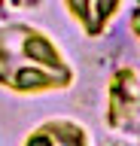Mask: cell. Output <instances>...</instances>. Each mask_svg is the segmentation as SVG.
<instances>
[{
  "instance_id": "6da1fadb",
  "label": "cell",
  "mask_w": 140,
  "mask_h": 146,
  "mask_svg": "<svg viewBox=\"0 0 140 146\" xmlns=\"http://www.w3.org/2000/svg\"><path fill=\"white\" fill-rule=\"evenodd\" d=\"M73 82V64L46 31L31 21L0 25V88L31 98L64 91Z\"/></svg>"
},
{
  "instance_id": "7a4b0ae2",
  "label": "cell",
  "mask_w": 140,
  "mask_h": 146,
  "mask_svg": "<svg viewBox=\"0 0 140 146\" xmlns=\"http://www.w3.org/2000/svg\"><path fill=\"white\" fill-rule=\"evenodd\" d=\"M137 116H140V82L134 67L113 70L107 85V125L110 131L122 137L137 134Z\"/></svg>"
},
{
  "instance_id": "3957f363",
  "label": "cell",
  "mask_w": 140,
  "mask_h": 146,
  "mask_svg": "<svg viewBox=\"0 0 140 146\" xmlns=\"http://www.w3.org/2000/svg\"><path fill=\"white\" fill-rule=\"evenodd\" d=\"M61 3L67 15L73 18V25L92 40L107 34L125 6V0H61Z\"/></svg>"
},
{
  "instance_id": "277c9868",
  "label": "cell",
  "mask_w": 140,
  "mask_h": 146,
  "mask_svg": "<svg viewBox=\"0 0 140 146\" xmlns=\"http://www.w3.org/2000/svg\"><path fill=\"white\" fill-rule=\"evenodd\" d=\"M21 146H92V134L73 119H46L28 131Z\"/></svg>"
},
{
  "instance_id": "5b68a950",
  "label": "cell",
  "mask_w": 140,
  "mask_h": 146,
  "mask_svg": "<svg viewBox=\"0 0 140 146\" xmlns=\"http://www.w3.org/2000/svg\"><path fill=\"white\" fill-rule=\"evenodd\" d=\"M0 3H3V0H0Z\"/></svg>"
}]
</instances>
